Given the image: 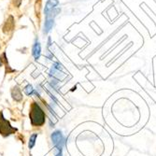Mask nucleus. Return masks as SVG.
<instances>
[{
	"label": "nucleus",
	"mask_w": 156,
	"mask_h": 156,
	"mask_svg": "<svg viewBox=\"0 0 156 156\" xmlns=\"http://www.w3.org/2000/svg\"><path fill=\"white\" fill-rule=\"evenodd\" d=\"M17 132V128H14L10 125L9 121L5 119L3 112H0V134L3 136H8L11 134Z\"/></svg>",
	"instance_id": "obj_2"
},
{
	"label": "nucleus",
	"mask_w": 156,
	"mask_h": 156,
	"mask_svg": "<svg viewBox=\"0 0 156 156\" xmlns=\"http://www.w3.org/2000/svg\"><path fill=\"white\" fill-rule=\"evenodd\" d=\"M37 138V133L33 134V135H32V136H30V138H29V143H28V148H29V149H33V148H34L35 144H36Z\"/></svg>",
	"instance_id": "obj_11"
},
{
	"label": "nucleus",
	"mask_w": 156,
	"mask_h": 156,
	"mask_svg": "<svg viewBox=\"0 0 156 156\" xmlns=\"http://www.w3.org/2000/svg\"><path fill=\"white\" fill-rule=\"evenodd\" d=\"M53 24H54V20L53 19H46L45 24H44V30L43 33L44 34H48L50 31V29L53 26Z\"/></svg>",
	"instance_id": "obj_8"
},
{
	"label": "nucleus",
	"mask_w": 156,
	"mask_h": 156,
	"mask_svg": "<svg viewBox=\"0 0 156 156\" xmlns=\"http://www.w3.org/2000/svg\"><path fill=\"white\" fill-rule=\"evenodd\" d=\"M2 65H3V64H2V58L0 57V66H2Z\"/></svg>",
	"instance_id": "obj_16"
},
{
	"label": "nucleus",
	"mask_w": 156,
	"mask_h": 156,
	"mask_svg": "<svg viewBox=\"0 0 156 156\" xmlns=\"http://www.w3.org/2000/svg\"><path fill=\"white\" fill-rule=\"evenodd\" d=\"M14 25H15V22H14L13 17H12V16H9V17L8 18L7 22L5 23L4 27H3V31H4L6 34H7V33H9V32H10V31L13 30Z\"/></svg>",
	"instance_id": "obj_4"
},
{
	"label": "nucleus",
	"mask_w": 156,
	"mask_h": 156,
	"mask_svg": "<svg viewBox=\"0 0 156 156\" xmlns=\"http://www.w3.org/2000/svg\"><path fill=\"white\" fill-rule=\"evenodd\" d=\"M11 95H12V98L17 102H20L23 100V94H22L21 89L19 88L18 86H15V87L12 88Z\"/></svg>",
	"instance_id": "obj_5"
},
{
	"label": "nucleus",
	"mask_w": 156,
	"mask_h": 156,
	"mask_svg": "<svg viewBox=\"0 0 156 156\" xmlns=\"http://www.w3.org/2000/svg\"><path fill=\"white\" fill-rule=\"evenodd\" d=\"M60 11H61V9H52V10L48 11L45 14L46 19H54L55 16H57L58 13H60Z\"/></svg>",
	"instance_id": "obj_9"
},
{
	"label": "nucleus",
	"mask_w": 156,
	"mask_h": 156,
	"mask_svg": "<svg viewBox=\"0 0 156 156\" xmlns=\"http://www.w3.org/2000/svg\"><path fill=\"white\" fill-rule=\"evenodd\" d=\"M52 144L54 145V147L60 151V149H63V146L65 144V138H64L63 134L61 131L57 130V131H54L52 134Z\"/></svg>",
	"instance_id": "obj_3"
},
{
	"label": "nucleus",
	"mask_w": 156,
	"mask_h": 156,
	"mask_svg": "<svg viewBox=\"0 0 156 156\" xmlns=\"http://www.w3.org/2000/svg\"><path fill=\"white\" fill-rule=\"evenodd\" d=\"M15 1H17V2H18V7H20L21 3H22V0H14V2H15Z\"/></svg>",
	"instance_id": "obj_14"
},
{
	"label": "nucleus",
	"mask_w": 156,
	"mask_h": 156,
	"mask_svg": "<svg viewBox=\"0 0 156 156\" xmlns=\"http://www.w3.org/2000/svg\"><path fill=\"white\" fill-rule=\"evenodd\" d=\"M29 118L31 125L35 127H40L45 125L46 122V115L41 107L37 102H32L30 106L29 111Z\"/></svg>",
	"instance_id": "obj_1"
},
{
	"label": "nucleus",
	"mask_w": 156,
	"mask_h": 156,
	"mask_svg": "<svg viewBox=\"0 0 156 156\" xmlns=\"http://www.w3.org/2000/svg\"><path fill=\"white\" fill-rule=\"evenodd\" d=\"M32 54H33L34 58L36 60H39L41 54V46L40 43L37 40H36V42L33 45V49H32Z\"/></svg>",
	"instance_id": "obj_6"
},
{
	"label": "nucleus",
	"mask_w": 156,
	"mask_h": 156,
	"mask_svg": "<svg viewBox=\"0 0 156 156\" xmlns=\"http://www.w3.org/2000/svg\"><path fill=\"white\" fill-rule=\"evenodd\" d=\"M24 91L25 94L28 95V96H31V95L35 94V92H36L35 91V89L33 88V86H32L31 84H28V85L25 86Z\"/></svg>",
	"instance_id": "obj_10"
},
{
	"label": "nucleus",
	"mask_w": 156,
	"mask_h": 156,
	"mask_svg": "<svg viewBox=\"0 0 156 156\" xmlns=\"http://www.w3.org/2000/svg\"><path fill=\"white\" fill-rule=\"evenodd\" d=\"M52 44H50V37H49V43H48V46H50Z\"/></svg>",
	"instance_id": "obj_15"
},
{
	"label": "nucleus",
	"mask_w": 156,
	"mask_h": 156,
	"mask_svg": "<svg viewBox=\"0 0 156 156\" xmlns=\"http://www.w3.org/2000/svg\"><path fill=\"white\" fill-rule=\"evenodd\" d=\"M59 5V0H48L47 4L45 6V9H44V12L45 14L47 13L48 11L52 10V9H55V7Z\"/></svg>",
	"instance_id": "obj_7"
},
{
	"label": "nucleus",
	"mask_w": 156,
	"mask_h": 156,
	"mask_svg": "<svg viewBox=\"0 0 156 156\" xmlns=\"http://www.w3.org/2000/svg\"><path fill=\"white\" fill-rule=\"evenodd\" d=\"M52 68L56 69V70H61V69H62V66L60 65L59 63H54V64H53Z\"/></svg>",
	"instance_id": "obj_12"
},
{
	"label": "nucleus",
	"mask_w": 156,
	"mask_h": 156,
	"mask_svg": "<svg viewBox=\"0 0 156 156\" xmlns=\"http://www.w3.org/2000/svg\"><path fill=\"white\" fill-rule=\"evenodd\" d=\"M56 156H63V153H62V149H60V151H58V153L56 154Z\"/></svg>",
	"instance_id": "obj_13"
}]
</instances>
